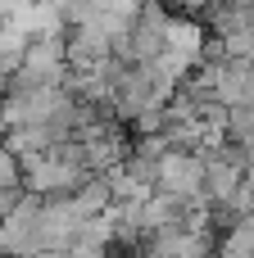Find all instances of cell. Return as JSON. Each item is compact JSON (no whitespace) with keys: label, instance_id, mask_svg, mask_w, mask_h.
<instances>
[{"label":"cell","instance_id":"obj_1","mask_svg":"<svg viewBox=\"0 0 254 258\" xmlns=\"http://www.w3.org/2000/svg\"><path fill=\"white\" fill-rule=\"evenodd\" d=\"M159 195H173V200H205V159L200 154H177L168 150L159 159V181H155Z\"/></svg>","mask_w":254,"mask_h":258}]
</instances>
